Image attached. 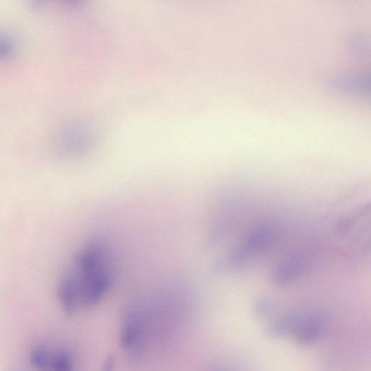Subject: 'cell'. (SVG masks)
Wrapping results in <instances>:
<instances>
[{"instance_id": "obj_4", "label": "cell", "mask_w": 371, "mask_h": 371, "mask_svg": "<svg viewBox=\"0 0 371 371\" xmlns=\"http://www.w3.org/2000/svg\"><path fill=\"white\" fill-rule=\"evenodd\" d=\"M139 335V326L138 319L135 316H131L124 324L122 331V346L124 348L131 347L136 343Z\"/></svg>"}, {"instance_id": "obj_7", "label": "cell", "mask_w": 371, "mask_h": 371, "mask_svg": "<svg viewBox=\"0 0 371 371\" xmlns=\"http://www.w3.org/2000/svg\"><path fill=\"white\" fill-rule=\"evenodd\" d=\"M15 44L8 36L0 35V59H7L15 51Z\"/></svg>"}, {"instance_id": "obj_5", "label": "cell", "mask_w": 371, "mask_h": 371, "mask_svg": "<svg viewBox=\"0 0 371 371\" xmlns=\"http://www.w3.org/2000/svg\"><path fill=\"white\" fill-rule=\"evenodd\" d=\"M48 369L51 371H72L73 360L69 353L65 350L52 352Z\"/></svg>"}, {"instance_id": "obj_8", "label": "cell", "mask_w": 371, "mask_h": 371, "mask_svg": "<svg viewBox=\"0 0 371 371\" xmlns=\"http://www.w3.org/2000/svg\"><path fill=\"white\" fill-rule=\"evenodd\" d=\"M116 359L114 355H110L104 363L102 371H115Z\"/></svg>"}, {"instance_id": "obj_1", "label": "cell", "mask_w": 371, "mask_h": 371, "mask_svg": "<svg viewBox=\"0 0 371 371\" xmlns=\"http://www.w3.org/2000/svg\"><path fill=\"white\" fill-rule=\"evenodd\" d=\"M110 249L105 242L95 240L86 245L76 254L70 271L75 280L79 303L91 307L109 291L113 279Z\"/></svg>"}, {"instance_id": "obj_2", "label": "cell", "mask_w": 371, "mask_h": 371, "mask_svg": "<svg viewBox=\"0 0 371 371\" xmlns=\"http://www.w3.org/2000/svg\"><path fill=\"white\" fill-rule=\"evenodd\" d=\"M326 321L322 315H313L304 319H290V331H293L300 344L309 346L316 342L325 330Z\"/></svg>"}, {"instance_id": "obj_6", "label": "cell", "mask_w": 371, "mask_h": 371, "mask_svg": "<svg viewBox=\"0 0 371 371\" xmlns=\"http://www.w3.org/2000/svg\"><path fill=\"white\" fill-rule=\"evenodd\" d=\"M52 351L45 345L36 346L31 353L30 361L37 370H45L49 368Z\"/></svg>"}, {"instance_id": "obj_3", "label": "cell", "mask_w": 371, "mask_h": 371, "mask_svg": "<svg viewBox=\"0 0 371 371\" xmlns=\"http://www.w3.org/2000/svg\"><path fill=\"white\" fill-rule=\"evenodd\" d=\"M59 297L66 314L69 317L74 315L80 303L76 284L70 271L61 277L59 286Z\"/></svg>"}]
</instances>
